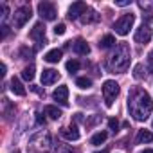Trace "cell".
Wrapping results in <instances>:
<instances>
[{
  "label": "cell",
  "instance_id": "6da1fadb",
  "mask_svg": "<svg viewBox=\"0 0 153 153\" xmlns=\"http://www.w3.org/2000/svg\"><path fill=\"white\" fill-rule=\"evenodd\" d=\"M128 110L137 121H146L149 117V114L153 112V101H151L149 94L144 90L133 92V96L128 99Z\"/></svg>",
  "mask_w": 153,
  "mask_h": 153
},
{
  "label": "cell",
  "instance_id": "7a4b0ae2",
  "mask_svg": "<svg viewBox=\"0 0 153 153\" xmlns=\"http://www.w3.org/2000/svg\"><path fill=\"white\" fill-rule=\"evenodd\" d=\"M130 65V47L128 43H119L115 52L110 56V68L114 72H124Z\"/></svg>",
  "mask_w": 153,
  "mask_h": 153
},
{
  "label": "cell",
  "instance_id": "3957f363",
  "mask_svg": "<svg viewBox=\"0 0 153 153\" xmlns=\"http://www.w3.org/2000/svg\"><path fill=\"white\" fill-rule=\"evenodd\" d=\"M119 92H121V88H119V85L114 79H108V81L103 83V97H105L106 106H112L114 105V101L119 96Z\"/></svg>",
  "mask_w": 153,
  "mask_h": 153
},
{
  "label": "cell",
  "instance_id": "277c9868",
  "mask_svg": "<svg viewBox=\"0 0 153 153\" xmlns=\"http://www.w3.org/2000/svg\"><path fill=\"white\" fill-rule=\"evenodd\" d=\"M29 144H31V151L40 149V153H43V151L51 146V135H49L47 131H38L36 135L31 137Z\"/></svg>",
  "mask_w": 153,
  "mask_h": 153
},
{
  "label": "cell",
  "instance_id": "5b68a950",
  "mask_svg": "<svg viewBox=\"0 0 153 153\" xmlns=\"http://www.w3.org/2000/svg\"><path fill=\"white\" fill-rule=\"evenodd\" d=\"M133 22H135V16H133L131 13H130V15H123V16L114 24V29H115L117 34L126 36V34L130 33V29L133 27Z\"/></svg>",
  "mask_w": 153,
  "mask_h": 153
},
{
  "label": "cell",
  "instance_id": "8992f818",
  "mask_svg": "<svg viewBox=\"0 0 153 153\" xmlns=\"http://www.w3.org/2000/svg\"><path fill=\"white\" fill-rule=\"evenodd\" d=\"M29 18H31V7H29V6H22V7H18V9L15 11V15H13V24H15L16 29H20V27L25 25V22H27Z\"/></svg>",
  "mask_w": 153,
  "mask_h": 153
},
{
  "label": "cell",
  "instance_id": "52a82bcc",
  "mask_svg": "<svg viewBox=\"0 0 153 153\" xmlns=\"http://www.w3.org/2000/svg\"><path fill=\"white\" fill-rule=\"evenodd\" d=\"M38 13L43 20H54L58 11H56V6L51 4V2H40L38 4Z\"/></svg>",
  "mask_w": 153,
  "mask_h": 153
},
{
  "label": "cell",
  "instance_id": "ba28073f",
  "mask_svg": "<svg viewBox=\"0 0 153 153\" xmlns=\"http://www.w3.org/2000/svg\"><path fill=\"white\" fill-rule=\"evenodd\" d=\"M88 7H87V4L85 2H74L70 7H68V18L70 20H76V18H79L81 15H85V11H87Z\"/></svg>",
  "mask_w": 153,
  "mask_h": 153
},
{
  "label": "cell",
  "instance_id": "9c48e42d",
  "mask_svg": "<svg viewBox=\"0 0 153 153\" xmlns=\"http://www.w3.org/2000/svg\"><path fill=\"white\" fill-rule=\"evenodd\" d=\"M52 97H54V101H58L61 106H67V105H68V88H67L65 85L58 87V88L54 90Z\"/></svg>",
  "mask_w": 153,
  "mask_h": 153
},
{
  "label": "cell",
  "instance_id": "30bf717a",
  "mask_svg": "<svg viewBox=\"0 0 153 153\" xmlns=\"http://www.w3.org/2000/svg\"><path fill=\"white\" fill-rule=\"evenodd\" d=\"M149 40H151V29L142 24V25L137 29V33H135V42H137V43H148Z\"/></svg>",
  "mask_w": 153,
  "mask_h": 153
},
{
  "label": "cell",
  "instance_id": "8fae6325",
  "mask_svg": "<svg viewBox=\"0 0 153 153\" xmlns=\"http://www.w3.org/2000/svg\"><path fill=\"white\" fill-rule=\"evenodd\" d=\"M59 79V74H58V70H54V68H45L43 72H42V83L43 85H52V83H56Z\"/></svg>",
  "mask_w": 153,
  "mask_h": 153
},
{
  "label": "cell",
  "instance_id": "7c38bea8",
  "mask_svg": "<svg viewBox=\"0 0 153 153\" xmlns=\"http://www.w3.org/2000/svg\"><path fill=\"white\" fill-rule=\"evenodd\" d=\"M61 135H63L67 140H78V139L81 137V133H79V130H78V126H76V124L67 126V128H61Z\"/></svg>",
  "mask_w": 153,
  "mask_h": 153
},
{
  "label": "cell",
  "instance_id": "4fadbf2b",
  "mask_svg": "<svg viewBox=\"0 0 153 153\" xmlns=\"http://www.w3.org/2000/svg\"><path fill=\"white\" fill-rule=\"evenodd\" d=\"M72 51L76 52V54H79V56H87L88 52H90V47H88V43L85 42V40H76L74 43H72Z\"/></svg>",
  "mask_w": 153,
  "mask_h": 153
},
{
  "label": "cell",
  "instance_id": "5bb4252c",
  "mask_svg": "<svg viewBox=\"0 0 153 153\" xmlns=\"http://www.w3.org/2000/svg\"><path fill=\"white\" fill-rule=\"evenodd\" d=\"M31 38L36 40L38 43H45V25L43 24H36L31 31Z\"/></svg>",
  "mask_w": 153,
  "mask_h": 153
},
{
  "label": "cell",
  "instance_id": "9a60e30c",
  "mask_svg": "<svg viewBox=\"0 0 153 153\" xmlns=\"http://www.w3.org/2000/svg\"><path fill=\"white\" fill-rule=\"evenodd\" d=\"M61 56H63L61 49H52V51H49V52L43 56V59L49 61V63H58V61L61 59Z\"/></svg>",
  "mask_w": 153,
  "mask_h": 153
},
{
  "label": "cell",
  "instance_id": "2e32d148",
  "mask_svg": "<svg viewBox=\"0 0 153 153\" xmlns=\"http://www.w3.org/2000/svg\"><path fill=\"white\" fill-rule=\"evenodd\" d=\"M9 85H11V92H13L15 96H25V88H24V85L20 83L18 78H13Z\"/></svg>",
  "mask_w": 153,
  "mask_h": 153
},
{
  "label": "cell",
  "instance_id": "e0dca14e",
  "mask_svg": "<svg viewBox=\"0 0 153 153\" xmlns=\"http://www.w3.org/2000/svg\"><path fill=\"white\" fill-rule=\"evenodd\" d=\"M151 140H153V133L149 130H139V133H137V142L139 144H148Z\"/></svg>",
  "mask_w": 153,
  "mask_h": 153
},
{
  "label": "cell",
  "instance_id": "ac0fdd59",
  "mask_svg": "<svg viewBox=\"0 0 153 153\" xmlns=\"http://www.w3.org/2000/svg\"><path fill=\"white\" fill-rule=\"evenodd\" d=\"M43 112H45V115H49V119H54V121H58V119L61 117V110H58V108L52 106V105H47V106L43 108Z\"/></svg>",
  "mask_w": 153,
  "mask_h": 153
},
{
  "label": "cell",
  "instance_id": "d6986e66",
  "mask_svg": "<svg viewBox=\"0 0 153 153\" xmlns=\"http://www.w3.org/2000/svg\"><path fill=\"white\" fill-rule=\"evenodd\" d=\"M96 20H99V16H97L92 9H87L85 15L81 16V22H83V24H90V22H96Z\"/></svg>",
  "mask_w": 153,
  "mask_h": 153
},
{
  "label": "cell",
  "instance_id": "ffe728a7",
  "mask_svg": "<svg viewBox=\"0 0 153 153\" xmlns=\"http://www.w3.org/2000/svg\"><path fill=\"white\" fill-rule=\"evenodd\" d=\"M114 43H115V38H114L112 34H106V36H103V38H101L99 47H101V49H108V47H112Z\"/></svg>",
  "mask_w": 153,
  "mask_h": 153
},
{
  "label": "cell",
  "instance_id": "44dd1931",
  "mask_svg": "<svg viewBox=\"0 0 153 153\" xmlns=\"http://www.w3.org/2000/svg\"><path fill=\"white\" fill-rule=\"evenodd\" d=\"M106 137H108L106 131H97V133L92 137V144H94V146H99V144H103V142L106 140Z\"/></svg>",
  "mask_w": 153,
  "mask_h": 153
},
{
  "label": "cell",
  "instance_id": "7402d4cb",
  "mask_svg": "<svg viewBox=\"0 0 153 153\" xmlns=\"http://www.w3.org/2000/svg\"><path fill=\"white\" fill-rule=\"evenodd\" d=\"M22 78L27 79V81H31V79L34 78V65H29V67H25V68L22 70Z\"/></svg>",
  "mask_w": 153,
  "mask_h": 153
},
{
  "label": "cell",
  "instance_id": "603a6c76",
  "mask_svg": "<svg viewBox=\"0 0 153 153\" xmlns=\"http://www.w3.org/2000/svg\"><path fill=\"white\" fill-rule=\"evenodd\" d=\"M76 85H78L79 88H83V90H85V88H90V87H92V81H90L88 78H78Z\"/></svg>",
  "mask_w": 153,
  "mask_h": 153
},
{
  "label": "cell",
  "instance_id": "cb8c5ba5",
  "mask_svg": "<svg viewBox=\"0 0 153 153\" xmlns=\"http://www.w3.org/2000/svg\"><path fill=\"white\" fill-rule=\"evenodd\" d=\"M79 67H81L79 61H76V59H68V61H67V70H68V72H78Z\"/></svg>",
  "mask_w": 153,
  "mask_h": 153
},
{
  "label": "cell",
  "instance_id": "d4e9b609",
  "mask_svg": "<svg viewBox=\"0 0 153 153\" xmlns=\"http://www.w3.org/2000/svg\"><path fill=\"white\" fill-rule=\"evenodd\" d=\"M54 153H74V149L70 146H67V144H58Z\"/></svg>",
  "mask_w": 153,
  "mask_h": 153
},
{
  "label": "cell",
  "instance_id": "484cf974",
  "mask_svg": "<svg viewBox=\"0 0 153 153\" xmlns=\"http://www.w3.org/2000/svg\"><path fill=\"white\" fill-rule=\"evenodd\" d=\"M2 105H4V114H6V117H9V112H11V103H9V99H2Z\"/></svg>",
  "mask_w": 153,
  "mask_h": 153
},
{
  "label": "cell",
  "instance_id": "4316f807",
  "mask_svg": "<svg viewBox=\"0 0 153 153\" xmlns=\"http://www.w3.org/2000/svg\"><path fill=\"white\" fill-rule=\"evenodd\" d=\"M108 126H110V130H112V131H114V133H115V131H117V130H119V121H117V119H114V117H112V119H110V121H108Z\"/></svg>",
  "mask_w": 153,
  "mask_h": 153
},
{
  "label": "cell",
  "instance_id": "83f0119b",
  "mask_svg": "<svg viewBox=\"0 0 153 153\" xmlns=\"http://www.w3.org/2000/svg\"><path fill=\"white\" fill-rule=\"evenodd\" d=\"M65 29H67L65 24H58V25L54 27V33H56V34H65Z\"/></svg>",
  "mask_w": 153,
  "mask_h": 153
},
{
  "label": "cell",
  "instance_id": "f1b7e54d",
  "mask_svg": "<svg viewBox=\"0 0 153 153\" xmlns=\"http://www.w3.org/2000/svg\"><path fill=\"white\" fill-rule=\"evenodd\" d=\"M133 76H135L137 79H140V78H142V65H137V67H135V72H133Z\"/></svg>",
  "mask_w": 153,
  "mask_h": 153
},
{
  "label": "cell",
  "instance_id": "f546056e",
  "mask_svg": "<svg viewBox=\"0 0 153 153\" xmlns=\"http://www.w3.org/2000/svg\"><path fill=\"white\" fill-rule=\"evenodd\" d=\"M148 65H149V72L153 74V51H151L149 56H148Z\"/></svg>",
  "mask_w": 153,
  "mask_h": 153
},
{
  "label": "cell",
  "instance_id": "4dcf8cb0",
  "mask_svg": "<svg viewBox=\"0 0 153 153\" xmlns=\"http://www.w3.org/2000/svg\"><path fill=\"white\" fill-rule=\"evenodd\" d=\"M115 6H121V7L130 6V0H119V2H115Z\"/></svg>",
  "mask_w": 153,
  "mask_h": 153
},
{
  "label": "cell",
  "instance_id": "1f68e13d",
  "mask_svg": "<svg viewBox=\"0 0 153 153\" xmlns=\"http://www.w3.org/2000/svg\"><path fill=\"white\" fill-rule=\"evenodd\" d=\"M7 33H9V27H7V25H2V38H6Z\"/></svg>",
  "mask_w": 153,
  "mask_h": 153
},
{
  "label": "cell",
  "instance_id": "d6a6232c",
  "mask_svg": "<svg viewBox=\"0 0 153 153\" xmlns=\"http://www.w3.org/2000/svg\"><path fill=\"white\" fill-rule=\"evenodd\" d=\"M38 124H45V117H42V114H38Z\"/></svg>",
  "mask_w": 153,
  "mask_h": 153
},
{
  "label": "cell",
  "instance_id": "836d02e7",
  "mask_svg": "<svg viewBox=\"0 0 153 153\" xmlns=\"http://www.w3.org/2000/svg\"><path fill=\"white\" fill-rule=\"evenodd\" d=\"M0 74H2V76H6V65H4V63L0 65Z\"/></svg>",
  "mask_w": 153,
  "mask_h": 153
},
{
  "label": "cell",
  "instance_id": "e575fe53",
  "mask_svg": "<svg viewBox=\"0 0 153 153\" xmlns=\"http://www.w3.org/2000/svg\"><path fill=\"white\" fill-rule=\"evenodd\" d=\"M142 153H153V149H144Z\"/></svg>",
  "mask_w": 153,
  "mask_h": 153
},
{
  "label": "cell",
  "instance_id": "d590c367",
  "mask_svg": "<svg viewBox=\"0 0 153 153\" xmlns=\"http://www.w3.org/2000/svg\"><path fill=\"white\" fill-rule=\"evenodd\" d=\"M96 153H108L106 149H101V151H96Z\"/></svg>",
  "mask_w": 153,
  "mask_h": 153
},
{
  "label": "cell",
  "instance_id": "8d00e7d4",
  "mask_svg": "<svg viewBox=\"0 0 153 153\" xmlns=\"http://www.w3.org/2000/svg\"><path fill=\"white\" fill-rule=\"evenodd\" d=\"M13 153H20V151H18V149H15V151H13Z\"/></svg>",
  "mask_w": 153,
  "mask_h": 153
}]
</instances>
